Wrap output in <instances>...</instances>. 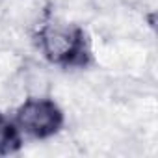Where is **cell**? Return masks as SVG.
Instances as JSON below:
<instances>
[{
	"label": "cell",
	"mask_w": 158,
	"mask_h": 158,
	"mask_svg": "<svg viewBox=\"0 0 158 158\" xmlns=\"http://www.w3.org/2000/svg\"><path fill=\"white\" fill-rule=\"evenodd\" d=\"M15 123L28 136L35 139H45L61 130L63 112L50 99H28L19 106L15 114Z\"/></svg>",
	"instance_id": "7a4b0ae2"
},
{
	"label": "cell",
	"mask_w": 158,
	"mask_h": 158,
	"mask_svg": "<svg viewBox=\"0 0 158 158\" xmlns=\"http://www.w3.org/2000/svg\"><path fill=\"white\" fill-rule=\"evenodd\" d=\"M39 47L48 61L61 67H86L91 58L88 34L80 26L43 24L37 34Z\"/></svg>",
	"instance_id": "6da1fadb"
},
{
	"label": "cell",
	"mask_w": 158,
	"mask_h": 158,
	"mask_svg": "<svg viewBox=\"0 0 158 158\" xmlns=\"http://www.w3.org/2000/svg\"><path fill=\"white\" fill-rule=\"evenodd\" d=\"M23 147L21 134L17 127L4 117V114H0V154H11L17 152Z\"/></svg>",
	"instance_id": "3957f363"
}]
</instances>
